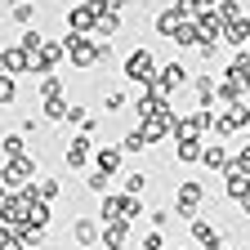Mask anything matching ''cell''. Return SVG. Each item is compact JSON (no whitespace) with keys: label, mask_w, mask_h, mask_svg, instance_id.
<instances>
[{"label":"cell","mask_w":250,"mask_h":250,"mask_svg":"<svg viewBox=\"0 0 250 250\" xmlns=\"http://www.w3.org/2000/svg\"><path fill=\"white\" fill-rule=\"evenodd\" d=\"M143 188H147V174H130V179H125V192H130V197H139Z\"/></svg>","instance_id":"cell-15"},{"label":"cell","mask_w":250,"mask_h":250,"mask_svg":"<svg viewBox=\"0 0 250 250\" xmlns=\"http://www.w3.org/2000/svg\"><path fill=\"white\" fill-rule=\"evenodd\" d=\"M143 147H147L143 130H134V134H125V152H143Z\"/></svg>","instance_id":"cell-16"},{"label":"cell","mask_w":250,"mask_h":250,"mask_svg":"<svg viewBox=\"0 0 250 250\" xmlns=\"http://www.w3.org/2000/svg\"><path fill=\"white\" fill-rule=\"evenodd\" d=\"M116 27H121L116 14H103V18H99V31H116Z\"/></svg>","instance_id":"cell-23"},{"label":"cell","mask_w":250,"mask_h":250,"mask_svg":"<svg viewBox=\"0 0 250 250\" xmlns=\"http://www.w3.org/2000/svg\"><path fill=\"white\" fill-rule=\"evenodd\" d=\"M183 22H188V14L174 5V9H166L161 18H156V31H161V36H179V27H183Z\"/></svg>","instance_id":"cell-3"},{"label":"cell","mask_w":250,"mask_h":250,"mask_svg":"<svg viewBox=\"0 0 250 250\" xmlns=\"http://www.w3.org/2000/svg\"><path fill=\"white\" fill-rule=\"evenodd\" d=\"M27 174H31V161H22V156L5 166V183H18V179H27Z\"/></svg>","instance_id":"cell-10"},{"label":"cell","mask_w":250,"mask_h":250,"mask_svg":"<svg viewBox=\"0 0 250 250\" xmlns=\"http://www.w3.org/2000/svg\"><path fill=\"white\" fill-rule=\"evenodd\" d=\"M143 250H161V232H147L143 237Z\"/></svg>","instance_id":"cell-25"},{"label":"cell","mask_w":250,"mask_h":250,"mask_svg":"<svg viewBox=\"0 0 250 250\" xmlns=\"http://www.w3.org/2000/svg\"><path fill=\"white\" fill-rule=\"evenodd\" d=\"M94 161H99V174H116L121 170V147H99Z\"/></svg>","instance_id":"cell-4"},{"label":"cell","mask_w":250,"mask_h":250,"mask_svg":"<svg viewBox=\"0 0 250 250\" xmlns=\"http://www.w3.org/2000/svg\"><path fill=\"white\" fill-rule=\"evenodd\" d=\"M31 62H36V67H41V72H49V67H54V62H58V45H45V41H41V49H36V54H31Z\"/></svg>","instance_id":"cell-7"},{"label":"cell","mask_w":250,"mask_h":250,"mask_svg":"<svg viewBox=\"0 0 250 250\" xmlns=\"http://www.w3.org/2000/svg\"><path fill=\"white\" fill-rule=\"evenodd\" d=\"M41 94H45V99H58V76H45L41 81Z\"/></svg>","instance_id":"cell-20"},{"label":"cell","mask_w":250,"mask_h":250,"mask_svg":"<svg viewBox=\"0 0 250 250\" xmlns=\"http://www.w3.org/2000/svg\"><path fill=\"white\" fill-rule=\"evenodd\" d=\"M62 156H67V166H85V156H89V139H72Z\"/></svg>","instance_id":"cell-8"},{"label":"cell","mask_w":250,"mask_h":250,"mask_svg":"<svg viewBox=\"0 0 250 250\" xmlns=\"http://www.w3.org/2000/svg\"><path fill=\"white\" fill-rule=\"evenodd\" d=\"M5 156H9V161H18V156H22V139H18V134L5 139Z\"/></svg>","instance_id":"cell-17"},{"label":"cell","mask_w":250,"mask_h":250,"mask_svg":"<svg viewBox=\"0 0 250 250\" xmlns=\"http://www.w3.org/2000/svg\"><path fill=\"white\" fill-rule=\"evenodd\" d=\"M14 18H18V22H31V18H36V9H31V5H14Z\"/></svg>","instance_id":"cell-22"},{"label":"cell","mask_w":250,"mask_h":250,"mask_svg":"<svg viewBox=\"0 0 250 250\" xmlns=\"http://www.w3.org/2000/svg\"><path fill=\"white\" fill-rule=\"evenodd\" d=\"M192 232H197V241H206V246H214V241H219V232H214L210 224H201V219L192 224Z\"/></svg>","instance_id":"cell-12"},{"label":"cell","mask_w":250,"mask_h":250,"mask_svg":"<svg viewBox=\"0 0 250 250\" xmlns=\"http://www.w3.org/2000/svg\"><path fill=\"white\" fill-rule=\"evenodd\" d=\"M125 76L139 81V85H152V81H156V62H152V54H147V49H134L130 58H125Z\"/></svg>","instance_id":"cell-1"},{"label":"cell","mask_w":250,"mask_h":250,"mask_svg":"<svg viewBox=\"0 0 250 250\" xmlns=\"http://www.w3.org/2000/svg\"><path fill=\"white\" fill-rule=\"evenodd\" d=\"M45 116H49V121H62V116H67V107H62L58 99H49V107H45Z\"/></svg>","instance_id":"cell-21"},{"label":"cell","mask_w":250,"mask_h":250,"mask_svg":"<svg viewBox=\"0 0 250 250\" xmlns=\"http://www.w3.org/2000/svg\"><path fill=\"white\" fill-rule=\"evenodd\" d=\"M228 197H241V201L250 197V183H246V174H241V170H237V174H228Z\"/></svg>","instance_id":"cell-11"},{"label":"cell","mask_w":250,"mask_h":250,"mask_svg":"<svg viewBox=\"0 0 250 250\" xmlns=\"http://www.w3.org/2000/svg\"><path fill=\"white\" fill-rule=\"evenodd\" d=\"M0 103H14V76H0Z\"/></svg>","instance_id":"cell-19"},{"label":"cell","mask_w":250,"mask_h":250,"mask_svg":"<svg viewBox=\"0 0 250 250\" xmlns=\"http://www.w3.org/2000/svg\"><path fill=\"white\" fill-rule=\"evenodd\" d=\"M36 192H41V201H49V197L58 192V183H54V179H41L36 188H31V197H36Z\"/></svg>","instance_id":"cell-14"},{"label":"cell","mask_w":250,"mask_h":250,"mask_svg":"<svg viewBox=\"0 0 250 250\" xmlns=\"http://www.w3.org/2000/svg\"><path fill=\"white\" fill-rule=\"evenodd\" d=\"M201 161H206V166H224L228 156H224V147H206V152H201Z\"/></svg>","instance_id":"cell-18"},{"label":"cell","mask_w":250,"mask_h":250,"mask_svg":"<svg viewBox=\"0 0 250 250\" xmlns=\"http://www.w3.org/2000/svg\"><path fill=\"white\" fill-rule=\"evenodd\" d=\"M197 201H201V188H197V183H183V188H179V214H192Z\"/></svg>","instance_id":"cell-5"},{"label":"cell","mask_w":250,"mask_h":250,"mask_svg":"<svg viewBox=\"0 0 250 250\" xmlns=\"http://www.w3.org/2000/svg\"><path fill=\"white\" fill-rule=\"evenodd\" d=\"M183 81H188V67H183V62H170L156 85H161V89H174V85H183Z\"/></svg>","instance_id":"cell-6"},{"label":"cell","mask_w":250,"mask_h":250,"mask_svg":"<svg viewBox=\"0 0 250 250\" xmlns=\"http://www.w3.org/2000/svg\"><path fill=\"white\" fill-rule=\"evenodd\" d=\"M31 67V58L22 54V45L18 49H0V76H18V72H27Z\"/></svg>","instance_id":"cell-2"},{"label":"cell","mask_w":250,"mask_h":250,"mask_svg":"<svg viewBox=\"0 0 250 250\" xmlns=\"http://www.w3.org/2000/svg\"><path fill=\"white\" fill-rule=\"evenodd\" d=\"M94 237H99V228H94L89 219H81V224H76V241H85V246H89Z\"/></svg>","instance_id":"cell-13"},{"label":"cell","mask_w":250,"mask_h":250,"mask_svg":"<svg viewBox=\"0 0 250 250\" xmlns=\"http://www.w3.org/2000/svg\"><path fill=\"white\" fill-rule=\"evenodd\" d=\"M89 192H107V174H94L89 179Z\"/></svg>","instance_id":"cell-24"},{"label":"cell","mask_w":250,"mask_h":250,"mask_svg":"<svg viewBox=\"0 0 250 250\" xmlns=\"http://www.w3.org/2000/svg\"><path fill=\"white\" fill-rule=\"evenodd\" d=\"M94 22H99V18H94V9H89V5H81V9H72V14H67V27H76V31H81V27H94Z\"/></svg>","instance_id":"cell-9"}]
</instances>
